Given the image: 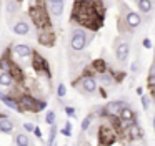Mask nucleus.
Here are the masks:
<instances>
[{"label":"nucleus","mask_w":155,"mask_h":146,"mask_svg":"<svg viewBox=\"0 0 155 146\" xmlns=\"http://www.w3.org/2000/svg\"><path fill=\"white\" fill-rule=\"evenodd\" d=\"M5 8H7V13H8V15H14V13L18 12V8H20V3H18V2H14V0H10V2L5 3Z\"/></svg>","instance_id":"obj_23"},{"label":"nucleus","mask_w":155,"mask_h":146,"mask_svg":"<svg viewBox=\"0 0 155 146\" xmlns=\"http://www.w3.org/2000/svg\"><path fill=\"white\" fill-rule=\"evenodd\" d=\"M55 118H57V113L55 111H47V115H45V123H47L48 126H54Z\"/></svg>","instance_id":"obj_26"},{"label":"nucleus","mask_w":155,"mask_h":146,"mask_svg":"<svg viewBox=\"0 0 155 146\" xmlns=\"http://www.w3.org/2000/svg\"><path fill=\"white\" fill-rule=\"evenodd\" d=\"M47 12L50 13V15H54V17H60L62 13H64V7H65V3H64V0H50V2L47 3Z\"/></svg>","instance_id":"obj_12"},{"label":"nucleus","mask_w":155,"mask_h":146,"mask_svg":"<svg viewBox=\"0 0 155 146\" xmlns=\"http://www.w3.org/2000/svg\"><path fill=\"white\" fill-rule=\"evenodd\" d=\"M118 119H120V123H122V128H127L128 125L137 123V113H135L130 106H125L120 111V115H118Z\"/></svg>","instance_id":"obj_6"},{"label":"nucleus","mask_w":155,"mask_h":146,"mask_svg":"<svg viewBox=\"0 0 155 146\" xmlns=\"http://www.w3.org/2000/svg\"><path fill=\"white\" fill-rule=\"evenodd\" d=\"M15 80L12 78L10 73H0V86H4V88H8V86L14 85Z\"/></svg>","instance_id":"obj_22"},{"label":"nucleus","mask_w":155,"mask_h":146,"mask_svg":"<svg viewBox=\"0 0 155 146\" xmlns=\"http://www.w3.org/2000/svg\"><path fill=\"white\" fill-rule=\"evenodd\" d=\"M142 106H143L145 111H148V108H150V98L145 95H142Z\"/></svg>","instance_id":"obj_32"},{"label":"nucleus","mask_w":155,"mask_h":146,"mask_svg":"<svg viewBox=\"0 0 155 146\" xmlns=\"http://www.w3.org/2000/svg\"><path fill=\"white\" fill-rule=\"evenodd\" d=\"M137 7H138V10H140L142 13H150L152 8H153V3H152L150 0H138Z\"/></svg>","instance_id":"obj_20"},{"label":"nucleus","mask_w":155,"mask_h":146,"mask_svg":"<svg viewBox=\"0 0 155 146\" xmlns=\"http://www.w3.org/2000/svg\"><path fill=\"white\" fill-rule=\"evenodd\" d=\"M92 119H94V115H88V116H85V118L82 119V123H80V129H82V133L88 129V126H90Z\"/></svg>","instance_id":"obj_25"},{"label":"nucleus","mask_w":155,"mask_h":146,"mask_svg":"<svg viewBox=\"0 0 155 146\" xmlns=\"http://www.w3.org/2000/svg\"><path fill=\"white\" fill-rule=\"evenodd\" d=\"M12 32H14L15 35L25 36V35L30 33V25H28V22H25V20H17V22L12 25Z\"/></svg>","instance_id":"obj_14"},{"label":"nucleus","mask_w":155,"mask_h":146,"mask_svg":"<svg viewBox=\"0 0 155 146\" xmlns=\"http://www.w3.org/2000/svg\"><path fill=\"white\" fill-rule=\"evenodd\" d=\"M32 66L37 73H42L45 75V78L50 80L52 78V73H50V66H48V62L44 58V55H40L38 52H32Z\"/></svg>","instance_id":"obj_3"},{"label":"nucleus","mask_w":155,"mask_h":146,"mask_svg":"<svg viewBox=\"0 0 155 146\" xmlns=\"http://www.w3.org/2000/svg\"><path fill=\"white\" fill-rule=\"evenodd\" d=\"M15 144L17 146H32V143H30V138L25 133H18V135H15Z\"/></svg>","instance_id":"obj_21"},{"label":"nucleus","mask_w":155,"mask_h":146,"mask_svg":"<svg viewBox=\"0 0 155 146\" xmlns=\"http://www.w3.org/2000/svg\"><path fill=\"white\" fill-rule=\"evenodd\" d=\"M100 81L104 83V85H112L114 83V78H112V75L110 73H104V75H100Z\"/></svg>","instance_id":"obj_29"},{"label":"nucleus","mask_w":155,"mask_h":146,"mask_svg":"<svg viewBox=\"0 0 155 146\" xmlns=\"http://www.w3.org/2000/svg\"><path fill=\"white\" fill-rule=\"evenodd\" d=\"M34 135L37 136L38 139H42V129L38 128V126H35V129H34Z\"/></svg>","instance_id":"obj_37"},{"label":"nucleus","mask_w":155,"mask_h":146,"mask_svg":"<svg viewBox=\"0 0 155 146\" xmlns=\"http://www.w3.org/2000/svg\"><path fill=\"white\" fill-rule=\"evenodd\" d=\"M148 86H150V90L152 88H155V76H148Z\"/></svg>","instance_id":"obj_36"},{"label":"nucleus","mask_w":155,"mask_h":146,"mask_svg":"<svg viewBox=\"0 0 155 146\" xmlns=\"http://www.w3.org/2000/svg\"><path fill=\"white\" fill-rule=\"evenodd\" d=\"M148 76H155V62L150 65V68H148Z\"/></svg>","instance_id":"obj_38"},{"label":"nucleus","mask_w":155,"mask_h":146,"mask_svg":"<svg viewBox=\"0 0 155 146\" xmlns=\"http://www.w3.org/2000/svg\"><path fill=\"white\" fill-rule=\"evenodd\" d=\"M17 100H18V105H20L22 111H32V113H35L37 101H38L35 96L28 95V93H24V95H20Z\"/></svg>","instance_id":"obj_5"},{"label":"nucleus","mask_w":155,"mask_h":146,"mask_svg":"<svg viewBox=\"0 0 155 146\" xmlns=\"http://www.w3.org/2000/svg\"><path fill=\"white\" fill-rule=\"evenodd\" d=\"M28 15H30V18H32V23H34L38 30H48L50 20H48V13H47L45 3H35V5H30L28 7Z\"/></svg>","instance_id":"obj_1"},{"label":"nucleus","mask_w":155,"mask_h":146,"mask_svg":"<svg viewBox=\"0 0 155 146\" xmlns=\"http://www.w3.org/2000/svg\"><path fill=\"white\" fill-rule=\"evenodd\" d=\"M60 133L65 136V138H70V136H72V123H70V121L65 123V126L60 129Z\"/></svg>","instance_id":"obj_27"},{"label":"nucleus","mask_w":155,"mask_h":146,"mask_svg":"<svg viewBox=\"0 0 155 146\" xmlns=\"http://www.w3.org/2000/svg\"><path fill=\"white\" fill-rule=\"evenodd\" d=\"M57 133H58V129H57V126H50V133H48V139H47V144L48 146H54L55 144V136H57Z\"/></svg>","instance_id":"obj_24"},{"label":"nucleus","mask_w":155,"mask_h":146,"mask_svg":"<svg viewBox=\"0 0 155 146\" xmlns=\"http://www.w3.org/2000/svg\"><path fill=\"white\" fill-rule=\"evenodd\" d=\"M64 111H65V115H67V116H70V118H75V108H74V106H70V105L64 106Z\"/></svg>","instance_id":"obj_31"},{"label":"nucleus","mask_w":155,"mask_h":146,"mask_svg":"<svg viewBox=\"0 0 155 146\" xmlns=\"http://www.w3.org/2000/svg\"><path fill=\"white\" fill-rule=\"evenodd\" d=\"M125 22H127V25L130 27L132 30H135V28H138V27H140L142 17H140V13L130 10V12H127V15H125Z\"/></svg>","instance_id":"obj_15"},{"label":"nucleus","mask_w":155,"mask_h":146,"mask_svg":"<svg viewBox=\"0 0 155 146\" xmlns=\"http://www.w3.org/2000/svg\"><path fill=\"white\" fill-rule=\"evenodd\" d=\"M125 133H127L128 139H140L143 138V129L138 126V123H134V125H128L127 128H124Z\"/></svg>","instance_id":"obj_16"},{"label":"nucleus","mask_w":155,"mask_h":146,"mask_svg":"<svg viewBox=\"0 0 155 146\" xmlns=\"http://www.w3.org/2000/svg\"><path fill=\"white\" fill-rule=\"evenodd\" d=\"M80 88H82V91L88 93V95L95 93L97 91V78H95V76H82L80 78Z\"/></svg>","instance_id":"obj_9"},{"label":"nucleus","mask_w":155,"mask_h":146,"mask_svg":"<svg viewBox=\"0 0 155 146\" xmlns=\"http://www.w3.org/2000/svg\"><path fill=\"white\" fill-rule=\"evenodd\" d=\"M128 53H130V45H128L127 42L117 43V46H115V58H117L118 62L124 63L125 60L128 58Z\"/></svg>","instance_id":"obj_11"},{"label":"nucleus","mask_w":155,"mask_h":146,"mask_svg":"<svg viewBox=\"0 0 155 146\" xmlns=\"http://www.w3.org/2000/svg\"><path fill=\"white\" fill-rule=\"evenodd\" d=\"M2 116H5V115H2V113H0V118H2Z\"/></svg>","instance_id":"obj_41"},{"label":"nucleus","mask_w":155,"mask_h":146,"mask_svg":"<svg viewBox=\"0 0 155 146\" xmlns=\"http://www.w3.org/2000/svg\"><path fill=\"white\" fill-rule=\"evenodd\" d=\"M12 52H14V55H17L18 58L25 60V58H30L34 50L30 48V45H25V43H17V45L12 46Z\"/></svg>","instance_id":"obj_10"},{"label":"nucleus","mask_w":155,"mask_h":146,"mask_svg":"<svg viewBox=\"0 0 155 146\" xmlns=\"http://www.w3.org/2000/svg\"><path fill=\"white\" fill-rule=\"evenodd\" d=\"M38 43L44 45V46H54V43H55L54 32H52L50 28L48 30H40V33H38Z\"/></svg>","instance_id":"obj_13"},{"label":"nucleus","mask_w":155,"mask_h":146,"mask_svg":"<svg viewBox=\"0 0 155 146\" xmlns=\"http://www.w3.org/2000/svg\"><path fill=\"white\" fill-rule=\"evenodd\" d=\"M115 129L108 125H102L98 129V143L100 146H110L115 143Z\"/></svg>","instance_id":"obj_4"},{"label":"nucleus","mask_w":155,"mask_h":146,"mask_svg":"<svg viewBox=\"0 0 155 146\" xmlns=\"http://www.w3.org/2000/svg\"><path fill=\"white\" fill-rule=\"evenodd\" d=\"M10 50H7V52L2 55V58H0V73H8L10 71V68L14 66V62L10 60Z\"/></svg>","instance_id":"obj_17"},{"label":"nucleus","mask_w":155,"mask_h":146,"mask_svg":"<svg viewBox=\"0 0 155 146\" xmlns=\"http://www.w3.org/2000/svg\"><path fill=\"white\" fill-rule=\"evenodd\" d=\"M88 45V33L85 28H75L70 35V48L74 52H82Z\"/></svg>","instance_id":"obj_2"},{"label":"nucleus","mask_w":155,"mask_h":146,"mask_svg":"<svg viewBox=\"0 0 155 146\" xmlns=\"http://www.w3.org/2000/svg\"><path fill=\"white\" fill-rule=\"evenodd\" d=\"M15 128V123L12 121L8 116H2L0 118V133H4V135H8V133H12Z\"/></svg>","instance_id":"obj_18"},{"label":"nucleus","mask_w":155,"mask_h":146,"mask_svg":"<svg viewBox=\"0 0 155 146\" xmlns=\"http://www.w3.org/2000/svg\"><path fill=\"white\" fill-rule=\"evenodd\" d=\"M137 95H138V96L143 95V88H142V86H137Z\"/></svg>","instance_id":"obj_39"},{"label":"nucleus","mask_w":155,"mask_h":146,"mask_svg":"<svg viewBox=\"0 0 155 146\" xmlns=\"http://www.w3.org/2000/svg\"><path fill=\"white\" fill-rule=\"evenodd\" d=\"M92 70H94L95 73H98V75H104V73H107V62L105 60H102V58H98V60H94L92 62Z\"/></svg>","instance_id":"obj_19"},{"label":"nucleus","mask_w":155,"mask_h":146,"mask_svg":"<svg viewBox=\"0 0 155 146\" xmlns=\"http://www.w3.org/2000/svg\"><path fill=\"white\" fill-rule=\"evenodd\" d=\"M130 71H132V73H137V71H138V63H137V62H132Z\"/></svg>","instance_id":"obj_35"},{"label":"nucleus","mask_w":155,"mask_h":146,"mask_svg":"<svg viewBox=\"0 0 155 146\" xmlns=\"http://www.w3.org/2000/svg\"><path fill=\"white\" fill-rule=\"evenodd\" d=\"M57 96L58 98H65L67 96V86L64 83H58L57 85Z\"/></svg>","instance_id":"obj_28"},{"label":"nucleus","mask_w":155,"mask_h":146,"mask_svg":"<svg viewBox=\"0 0 155 146\" xmlns=\"http://www.w3.org/2000/svg\"><path fill=\"white\" fill-rule=\"evenodd\" d=\"M125 103L124 101H118V100H115V101H110L107 103V105L104 106L105 113H107V118H118V115H120V111L125 108Z\"/></svg>","instance_id":"obj_7"},{"label":"nucleus","mask_w":155,"mask_h":146,"mask_svg":"<svg viewBox=\"0 0 155 146\" xmlns=\"http://www.w3.org/2000/svg\"><path fill=\"white\" fill-rule=\"evenodd\" d=\"M152 125H153V129H155V116L152 118Z\"/></svg>","instance_id":"obj_40"},{"label":"nucleus","mask_w":155,"mask_h":146,"mask_svg":"<svg viewBox=\"0 0 155 146\" xmlns=\"http://www.w3.org/2000/svg\"><path fill=\"white\" fill-rule=\"evenodd\" d=\"M24 129H25V131H27V133H34V129H35V125H34V123H24Z\"/></svg>","instance_id":"obj_33"},{"label":"nucleus","mask_w":155,"mask_h":146,"mask_svg":"<svg viewBox=\"0 0 155 146\" xmlns=\"http://www.w3.org/2000/svg\"><path fill=\"white\" fill-rule=\"evenodd\" d=\"M0 101L4 103L5 106H8L10 110H14V111L17 113H24L20 108V105H18V100L15 98L14 95H10V93H2L0 91Z\"/></svg>","instance_id":"obj_8"},{"label":"nucleus","mask_w":155,"mask_h":146,"mask_svg":"<svg viewBox=\"0 0 155 146\" xmlns=\"http://www.w3.org/2000/svg\"><path fill=\"white\" fill-rule=\"evenodd\" d=\"M44 110H47V101H45V100H38L37 108H35V113H40V111H44Z\"/></svg>","instance_id":"obj_30"},{"label":"nucleus","mask_w":155,"mask_h":146,"mask_svg":"<svg viewBox=\"0 0 155 146\" xmlns=\"http://www.w3.org/2000/svg\"><path fill=\"white\" fill-rule=\"evenodd\" d=\"M142 46H143V48H147V50H150L152 46H153V43H152L150 38H143V42H142Z\"/></svg>","instance_id":"obj_34"}]
</instances>
